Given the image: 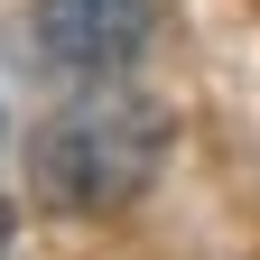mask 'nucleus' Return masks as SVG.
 <instances>
[{
  "label": "nucleus",
  "instance_id": "1",
  "mask_svg": "<svg viewBox=\"0 0 260 260\" xmlns=\"http://www.w3.org/2000/svg\"><path fill=\"white\" fill-rule=\"evenodd\" d=\"M158 168H168V112L130 84L75 93L28 130V186L56 214H121L130 195H149Z\"/></svg>",
  "mask_w": 260,
  "mask_h": 260
},
{
  "label": "nucleus",
  "instance_id": "4",
  "mask_svg": "<svg viewBox=\"0 0 260 260\" xmlns=\"http://www.w3.org/2000/svg\"><path fill=\"white\" fill-rule=\"evenodd\" d=\"M0 140H10V121H0Z\"/></svg>",
  "mask_w": 260,
  "mask_h": 260
},
{
  "label": "nucleus",
  "instance_id": "3",
  "mask_svg": "<svg viewBox=\"0 0 260 260\" xmlns=\"http://www.w3.org/2000/svg\"><path fill=\"white\" fill-rule=\"evenodd\" d=\"M10 233H19V214H10V205H0V260H10Z\"/></svg>",
  "mask_w": 260,
  "mask_h": 260
},
{
  "label": "nucleus",
  "instance_id": "2",
  "mask_svg": "<svg viewBox=\"0 0 260 260\" xmlns=\"http://www.w3.org/2000/svg\"><path fill=\"white\" fill-rule=\"evenodd\" d=\"M28 28H38L47 65H65V75H112L149 38V0H38Z\"/></svg>",
  "mask_w": 260,
  "mask_h": 260
}]
</instances>
